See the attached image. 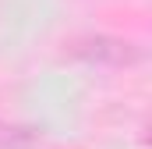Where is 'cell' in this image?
<instances>
[{"mask_svg":"<svg viewBox=\"0 0 152 149\" xmlns=\"http://www.w3.org/2000/svg\"><path fill=\"white\" fill-rule=\"evenodd\" d=\"M67 57L85 60V64H103V68H127L142 60V46L120 36H78L67 43Z\"/></svg>","mask_w":152,"mask_h":149,"instance_id":"obj_1","label":"cell"},{"mask_svg":"<svg viewBox=\"0 0 152 149\" xmlns=\"http://www.w3.org/2000/svg\"><path fill=\"white\" fill-rule=\"evenodd\" d=\"M39 142L36 128H21V124H0V149H28Z\"/></svg>","mask_w":152,"mask_h":149,"instance_id":"obj_2","label":"cell"}]
</instances>
